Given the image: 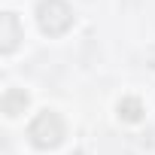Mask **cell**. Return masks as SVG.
<instances>
[{
	"mask_svg": "<svg viewBox=\"0 0 155 155\" xmlns=\"http://www.w3.org/2000/svg\"><path fill=\"white\" fill-rule=\"evenodd\" d=\"M28 104H31V97H28V91L25 88H9L6 94H3V113L9 116V119H15V116H21L25 110H28Z\"/></svg>",
	"mask_w": 155,
	"mask_h": 155,
	"instance_id": "4",
	"label": "cell"
},
{
	"mask_svg": "<svg viewBox=\"0 0 155 155\" xmlns=\"http://www.w3.org/2000/svg\"><path fill=\"white\" fill-rule=\"evenodd\" d=\"M143 104H140V97H122L119 101V119L122 122H128V125H137L140 119H143Z\"/></svg>",
	"mask_w": 155,
	"mask_h": 155,
	"instance_id": "5",
	"label": "cell"
},
{
	"mask_svg": "<svg viewBox=\"0 0 155 155\" xmlns=\"http://www.w3.org/2000/svg\"><path fill=\"white\" fill-rule=\"evenodd\" d=\"M37 25L46 37H61L73 28V9L67 0H40L37 3Z\"/></svg>",
	"mask_w": 155,
	"mask_h": 155,
	"instance_id": "2",
	"label": "cell"
},
{
	"mask_svg": "<svg viewBox=\"0 0 155 155\" xmlns=\"http://www.w3.org/2000/svg\"><path fill=\"white\" fill-rule=\"evenodd\" d=\"M28 137L37 149H55L61 146V140L67 137V125L55 110H43L31 125H28Z\"/></svg>",
	"mask_w": 155,
	"mask_h": 155,
	"instance_id": "1",
	"label": "cell"
},
{
	"mask_svg": "<svg viewBox=\"0 0 155 155\" xmlns=\"http://www.w3.org/2000/svg\"><path fill=\"white\" fill-rule=\"evenodd\" d=\"M21 40H25V31H21L18 15L15 12H3V15H0V52L12 55Z\"/></svg>",
	"mask_w": 155,
	"mask_h": 155,
	"instance_id": "3",
	"label": "cell"
}]
</instances>
